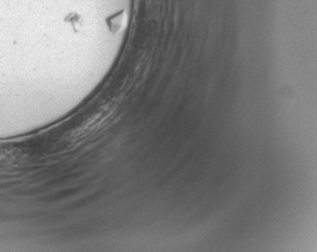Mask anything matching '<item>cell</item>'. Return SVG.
<instances>
[{
	"mask_svg": "<svg viewBox=\"0 0 317 252\" xmlns=\"http://www.w3.org/2000/svg\"><path fill=\"white\" fill-rule=\"evenodd\" d=\"M66 21L68 23H70V25L73 28L74 31H79L83 26V18L77 12H71L67 16Z\"/></svg>",
	"mask_w": 317,
	"mask_h": 252,
	"instance_id": "1",
	"label": "cell"
}]
</instances>
